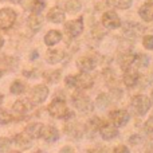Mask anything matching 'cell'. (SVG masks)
<instances>
[{
    "label": "cell",
    "instance_id": "cell-1",
    "mask_svg": "<svg viewBox=\"0 0 153 153\" xmlns=\"http://www.w3.org/2000/svg\"><path fill=\"white\" fill-rule=\"evenodd\" d=\"M47 110H48V113H50L51 117L58 118V120L70 118V116H71V111H70V109L67 108L66 102H65L63 100H59V98L54 100L53 102L48 105Z\"/></svg>",
    "mask_w": 153,
    "mask_h": 153
},
{
    "label": "cell",
    "instance_id": "cell-2",
    "mask_svg": "<svg viewBox=\"0 0 153 153\" xmlns=\"http://www.w3.org/2000/svg\"><path fill=\"white\" fill-rule=\"evenodd\" d=\"M132 106L138 116H145L152 106V101L146 95L138 94L132 100Z\"/></svg>",
    "mask_w": 153,
    "mask_h": 153
},
{
    "label": "cell",
    "instance_id": "cell-3",
    "mask_svg": "<svg viewBox=\"0 0 153 153\" xmlns=\"http://www.w3.org/2000/svg\"><path fill=\"white\" fill-rule=\"evenodd\" d=\"M16 20V12L12 8L0 10V30H10Z\"/></svg>",
    "mask_w": 153,
    "mask_h": 153
},
{
    "label": "cell",
    "instance_id": "cell-4",
    "mask_svg": "<svg viewBox=\"0 0 153 153\" xmlns=\"http://www.w3.org/2000/svg\"><path fill=\"white\" fill-rule=\"evenodd\" d=\"M48 97V87L46 85H36L30 93V101L35 105L43 103Z\"/></svg>",
    "mask_w": 153,
    "mask_h": 153
},
{
    "label": "cell",
    "instance_id": "cell-5",
    "mask_svg": "<svg viewBox=\"0 0 153 153\" xmlns=\"http://www.w3.org/2000/svg\"><path fill=\"white\" fill-rule=\"evenodd\" d=\"M109 120H110V122L114 125V126L122 128L129 122L130 116L126 110H124V109H118V110L110 111V114H109Z\"/></svg>",
    "mask_w": 153,
    "mask_h": 153
},
{
    "label": "cell",
    "instance_id": "cell-6",
    "mask_svg": "<svg viewBox=\"0 0 153 153\" xmlns=\"http://www.w3.org/2000/svg\"><path fill=\"white\" fill-rule=\"evenodd\" d=\"M65 31L71 38L79 36L82 34V31H83V19L79 18L75 19V20H70L69 23L65 24Z\"/></svg>",
    "mask_w": 153,
    "mask_h": 153
},
{
    "label": "cell",
    "instance_id": "cell-7",
    "mask_svg": "<svg viewBox=\"0 0 153 153\" xmlns=\"http://www.w3.org/2000/svg\"><path fill=\"white\" fill-rule=\"evenodd\" d=\"M102 24L108 30H116L121 26V19L113 11H108L102 15Z\"/></svg>",
    "mask_w": 153,
    "mask_h": 153
},
{
    "label": "cell",
    "instance_id": "cell-8",
    "mask_svg": "<svg viewBox=\"0 0 153 153\" xmlns=\"http://www.w3.org/2000/svg\"><path fill=\"white\" fill-rule=\"evenodd\" d=\"M73 103L79 111H89L91 109V101L82 93H75L73 95Z\"/></svg>",
    "mask_w": 153,
    "mask_h": 153
},
{
    "label": "cell",
    "instance_id": "cell-9",
    "mask_svg": "<svg viewBox=\"0 0 153 153\" xmlns=\"http://www.w3.org/2000/svg\"><path fill=\"white\" fill-rule=\"evenodd\" d=\"M100 134H101V137L103 138V140H106V141H109V140H113V138H116L117 136H118V128L117 126H114L113 124H103L102 122V125L100 126Z\"/></svg>",
    "mask_w": 153,
    "mask_h": 153
},
{
    "label": "cell",
    "instance_id": "cell-10",
    "mask_svg": "<svg viewBox=\"0 0 153 153\" xmlns=\"http://www.w3.org/2000/svg\"><path fill=\"white\" fill-rule=\"evenodd\" d=\"M40 137H42L45 141H47V143H55V141H58V138H59V132L55 126H53V125H46V126H43V129H42Z\"/></svg>",
    "mask_w": 153,
    "mask_h": 153
},
{
    "label": "cell",
    "instance_id": "cell-11",
    "mask_svg": "<svg viewBox=\"0 0 153 153\" xmlns=\"http://www.w3.org/2000/svg\"><path fill=\"white\" fill-rule=\"evenodd\" d=\"M76 66H78V69L81 70L82 73H90L95 69V62H94V59L90 58V56H82V58L78 59Z\"/></svg>",
    "mask_w": 153,
    "mask_h": 153
},
{
    "label": "cell",
    "instance_id": "cell-12",
    "mask_svg": "<svg viewBox=\"0 0 153 153\" xmlns=\"http://www.w3.org/2000/svg\"><path fill=\"white\" fill-rule=\"evenodd\" d=\"M138 78H140V74L136 70L128 69V70H125V74L122 79H124V83L126 87H134L138 82Z\"/></svg>",
    "mask_w": 153,
    "mask_h": 153
},
{
    "label": "cell",
    "instance_id": "cell-13",
    "mask_svg": "<svg viewBox=\"0 0 153 153\" xmlns=\"http://www.w3.org/2000/svg\"><path fill=\"white\" fill-rule=\"evenodd\" d=\"M65 18H66V15H65V12L59 7L51 8L50 12L47 13V20L51 22V23H55V24L62 23V22L65 20Z\"/></svg>",
    "mask_w": 153,
    "mask_h": 153
},
{
    "label": "cell",
    "instance_id": "cell-14",
    "mask_svg": "<svg viewBox=\"0 0 153 153\" xmlns=\"http://www.w3.org/2000/svg\"><path fill=\"white\" fill-rule=\"evenodd\" d=\"M75 81H76L75 87H79V89H90L93 86V83H94L93 78L87 73H82V74L76 75Z\"/></svg>",
    "mask_w": 153,
    "mask_h": 153
},
{
    "label": "cell",
    "instance_id": "cell-15",
    "mask_svg": "<svg viewBox=\"0 0 153 153\" xmlns=\"http://www.w3.org/2000/svg\"><path fill=\"white\" fill-rule=\"evenodd\" d=\"M61 40H62V34L58 30H51V31H48L47 34L45 35V43L48 47L55 46L56 43H59Z\"/></svg>",
    "mask_w": 153,
    "mask_h": 153
},
{
    "label": "cell",
    "instance_id": "cell-16",
    "mask_svg": "<svg viewBox=\"0 0 153 153\" xmlns=\"http://www.w3.org/2000/svg\"><path fill=\"white\" fill-rule=\"evenodd\" d=\"M27 26L32 31H39L43 26V18L40 16V13H32L27 19Z\"/></svg>",
    "mask_w": 153,
    "mask_h": 153
},
{
    "label": "cell",
    "instance_id": "cell-17",
    "mask_svg": "<svg viewBox=\"0 0 153 153\" xmlns=\"http://www.w3.org/2000/svg\"><path fill=\"white\" fill-rule=\"evenodd\" d=\"M43 126H45V125L40 124V122H34V124L27 125L24 133H26V134H28L31 138H40Z\"/></svg>",
    "mask_w": 153,
    "mask_h": 153
},
{
    "label": "cell",
    "instance_id": "cell-18",
    "mask_svg": "<svg viewBox=\"0 0 153 153\" xmlns=\"http://www.w3.org/2000/svg\"><path fill=\"white\" fill-rule=\"evenodd\" d=\"M31 140L32 138L30 137L28 134H26V133H20V134L15 136L13 143H15V145L20 149H28L30 146H31Z\"/></svg>",
    "mask_w": 153,
    "mask_h": 153
},
{
    "label": "cell",
    "instance_id": "cell-19",
    "mask_svg": "<svg viewBox=\"0 0 153 153\" xmlns=\"http://www.w3.org/2000/svg\"><path fill=\"white\" fill-rule=\"evenodd\" d=\"M138 15L144 22L153 20V3H145L143 7L138 10Z\"/></svg>",
    "mask_w": 153,
    "mask_h": 153
},
{
    "label": "cell",
    "instance_id": "cell-20",
    "mask_svg": "<svg viewBox=\"0 0 153 153\" xmlns=\"http://www.w3.org/2000/svg\"><path fill=\"white\" fill-rule=\"evenodd\" d=\"M63 58H65V53L62 50H48L47 54H46V61L51 65L58 63Z\"/></svg>",
    "mask_w": 153,
    "mask_h": 153
},
{
    "label": "cell",
    "instance_id": "cell-21",
    "mask_svg": "<svg viewBox=\"0 0 153 153\" xmlns=\"http://www.w3.org/2000/svg\"><path fill=\"white\" fill-rule=\"evenodd\" d=\"M31 101L30 100H19L13 103V111L19 114H24L31 109Z\"/></svg>",
    "mask_w": 153,
    "mask_h": 153
},
{
    "label": "cell",
    "instance_id": "cell-22",
    "mask_svg": "<svg viewBox=\"0 0 153 153\" xmlns=\"http://www.w3.org/2000/svg\"><path fill=\"white\" fill-rule=\"evenodd\" d=\"M134 59H136L134 54H124L122 58L120 59V65H121V67L124 70H128V69H130V66H132L133 63H134Z\"/></svg>",
    "mask_w": 153,
    "mask_h": 153
},
{
    "label": "cell",
    "instance_id": "cell-23",
    "mask_svg": "<svg viewBox=\"0 0 153 153\" xmlns=\"http://www.w3.org/2000/svg\"><path fill=\"white\" fill-rule=\"evenodd\" d=\"M82 8V4L79 0H69L66 3V11L69 13H76Z\"/></svg>",
    "mask_w": 153,
    "mask_h": 153
},
{
    "label": "cell",
    "instance_id": "cell-24",
    "mask_svg": "<svg viewBox=\"0 0 153 153\" xmlns=\"http://www.w3.org/2000/svg\"><path fill=\"white\" fill-rule=\"evenodd\" d=\"M10 91L15 95H19V94H23L26 91V85L20 81H15L10 87Z\"/></svg>",
    "mask_w": 153,
    "mask_h": 153
},
{
    "label": "cell",
    "instance_id": "cell-25",
    "mask_svg": "<svg viewBox=\"0 0 153 153\" xmlns=\"http://www.w3.org/2000/svg\"><path fill=\"white\" fill-rule=\"evenodd\" d=\"M133 0H109V4L120 10H128L132 5Z\"/></svg>",
    "mask_w": 153,
    "mask_h": 153
},
{
    "label": "cell",
    "instance_id": "cell-26",
    "mask_svg": "<svg viewBox=\"0 0 153 153\" xmlns=\"http://www.w3.org/2000/svg\"><path fill=\"white\" fill-rule=\"evenodd\" d=\"M46 7V1L45 0H34V3H32L31 5V12L32 13H40L43 10H45Z\"/></svg>",
    "mask_w": 153,
    "mask_h": 153
},
{
    "label": "cell",
    "instance_id": "cell-27",
    "mask_svg": "<svg viewBox=\"0 0 153 153\" xmlns=\"http://www.w3.org/2000/svg\"><path fill=\"white\" fill-rule=\"evenodd\" d=\"M45 78L47 79L48 82H51V83H55V82L59 81V78H61V71L59 70H54V71H48L45 74Z\"/></svg>",
    "mask_w": 153,
    "mask_h": 153
},
{
    "label": "cell",
    "instance_id": "cell-28",
    "mask_svg": "<svg viewBox=\"0 0 153 153\" xmlns=\"http://www.w3.org/2000/svg\"><path fill=\"white\" fill-rule=\"evenodd\" d=\"M12 141L7 137H0V152H7L11 149Z\"/></svg>",
    "mask_w": 153,
    "mask_h": 153
},
{
    "label": "cell",
    "instance_id": "cell-29",
    "mask_svg": "<svg viewBox=\"0 0 153 153\" xmlns=\"http://www.w3.org/2000/svg\"><path fill=\"white\" fill-rule=\"evenodd\" d=\"M11 122V114L7 110L0 109V125H7Z\"/></svg>",
    "mask_w": 153,
    "mask_h": 153
},
{
    "label": "cell",
    "instance_id": "cell-30",
    "mask_svg": "<svg viewBox=\"0 0 153 153\" xmlns=\"http://www.w3.org/2000/svg\"><path fill=\"white\" fill-rule=\"evenodd\" d=\"M134 63H137V66H140V67H145V66H148L149 59L146 55H137L134 59Z\"/></svg>",
    "mask_w": 153,
    "mask_h": 153
},
{
    "label": "cell",
    "instance_id": "cell-31",
    "mask_svg": "<svg viewBox=\"0 0 153 153\" xmlns=\"http://www.w3.org/2000/svg\"><path fill=\"white\" fill-rule=\"evenodd\" d=\"M143 45L146 50H153V35H145L143 38Z\"/></svg>",
    "mask_w": 153,
    "mask_h": 153
},
{
    "label": "cell",
    "instance_id": "cell-32",
    "mask_svg": "<svg viewBox=\"0 0 153 153\" xmlns=\"http://www.w3.org/2000/svg\"><path fill=\"white\" fill-rule=\"evenodd\" d=\"M101 125H102V121L100 118H97V117H94V118H91L89 121V126L91 128V130H100Z\"/></svg>",
    "mask_w": 153,
    "mask_h": 153
},
{
    "label": "cell",
    "instance_id": "cell-33",
    "mask_svg": "<svg viewBox=\"0 0 153 153\" xmlns=\"http://www.w3.org/2000/svg\"><path fill=\"white\" fill-rule=\"evenodd\" d=\"M108 102H109V98H108V95L106 94H101L100 97H98V100H97V103L101 106V108H105V106L108 105Z\"/></svg>",
    "mask_w": 153,
    "mask_h": 153
},
{
    "label": "cell",
    "instance_id": "cell-34",
    "mask_svg": "<svg viewBox=\"0 0 153 153\" xmlns=\"http://www.w3.org/2000/svg\"><path fill=\"white\" fill-rule=\"evenodd\" d=\"M65 83H66L67 87H75V83H76L75 75H69V76H66V79H65Z\"/></svg>",
    "mask_w": 153,
    "mask_h": 153
},
{
    "label": "cell",
    "instance_id": "cell-35",
    "mask_svg": "<svg viewBox=\"0 0 153 153\" xmlns=\"http://www.w3.org/2000/svg\"><path fill=\"white\" fill-rule=\"evenodd\" d=\"M113 153H130V149L126 145H117L114 148Z\"/></svg>",
    "mask_w": 153,
    "mask_h": 153
},
{
    "label": "cell",
    "instance_id": "cell-36",
    "mask_svg": "<svg viewBox=\"0 0 153 153\" xmlns=\"http://www.w3.org/2000/svg\"><path fill=\"white\" fill-rule=\"evenodd\" d=\"M145 128L149 130V132H153V114L149 117V120L145 122Z\"/></svg>",
    "mask_w": 153,
    "mask_h": 153
},
{
    "label": "cell",
    "instance_id": "cell-37",
    "mask_svg": "<svg viewBox=\"0 0 153 153\" xmlns=\"http://www.w3.org/2000/svg\"><path fill=\"white\" fill-rule=\"evenodd\" d=\"M59 153H74V151H73L71 146H63V148L59 151Z\"/></svg>",
    "mask_w": 153,
    "mask_h": 153
},
{
    "label": "cell",
    "instance_id": "cell-38",
    "mask_svg": "<svg viewBox=\"0 0 153 153\" xmlns=\"http://www.w3.org/2000/svg\"><path fill=\"white\" fill-rule=\"evenodd\" d=\"M3 46H4V38H3L1 35H0V48H1Z\"/></svg>",
    "mask_w": 153,
    "mask_h": 153
},
{
    "label": "cell",
    "instance_id": "cell-39",
    "mask_svg": "<svg viewBox=\"0 0 153 153\" xmlns=\"http://www.w3.org/2000/svg\"><path fill=\"white\" fill-rule=\"evenodd\" d=\"M35 58H38V53H36V51H34V53H32V56H31V59H35Z\"/></svg>",
    "mask_w": 153,
    "mask_h": 153
},
{
    "label": "cell",
    "instance_id": "cell-40",
    "mask_svg": "<svg viewBox=\"0 0 153 153\" xmlns=\"http://www.w3.org/2000/svg\"><path fill=\"white\" fill-rule=\"evenodd\" d=\"M11 3H13V4H19V3L22 1V0H10Z\"/></svg>",
    "mask_w": 153,
    "mask_h": 153
},
{
    "label": "cell",
    "instance_id": "cell-41",
    "mask_svg": "<svg viewBox=\"0 0 153 153\" xmlns=\"http://www.w3.org/2000/svg\"><path fill=\"white\" fill-rule=\"evenodd\" d=\"M3 101H4V97H3V94H0V105L3 103Z\"/></svg>",
    "mask_w": 153,
    "mask_h": 153
},
{
    "label": "cell",
    "instance_id": "cell-42",
    "mask_svg": "<svg viewBox=\"0 0 153 153\" xmlns=\"http://www.w3.org/2000/svg\"><path fill=\"white\" fill-rule=\"evenodd\" d=\"M151 101H152V102H153V90H152V91H151Z\"/></svg>",
    "mask_w": 153,
    "mask_h": 153
},
{
    "label": "cell",
    "instance_id": "cell-43",
    "mask_svg": "<svg viewBox=\"0 0 153 153\" xmlns=\"http://www.w3.org/2000/svg\"><path fill=\"white\" fill-rule=\"evenodd\" d=\"M3 74H4V73H3V70H0V79H1V76H3Z\"/></svg>",
    "mask_w": 153,
    "mask_h": 153
},
{
    "label": "cell",
    "instance_id": "cell-44",
    "mask_svg": "<svg viewBox=\"0 0 153 153\" xmlns=\"http://www.w3.org/2000/svg\"><path fill=\"white\" fill-rule=\"evenodd\" d=\"M10 153H22V152H19V151H11Z\"/></svg>",
    "mask_w": 153,
    "mask_h": 153
},
{
    "label": "cell",
    "instance_id": "cell-45",
    "mask_svg": "<svg viewBox=\"0 0 153 153\" xmlns=\"http://www.w3.org/2000/svg\"><path fill=\"white\" fill-rule=\"evenodd\" d=\"M36 153H43V152H36Z\"/></svg>",
    "mask_w": 153,
    "mask_h": 153
},
{
    "label": "cell",
    "instance_id": "cell-46",
    "mask_svg": "<svg viewBox=\"0 0 153 153\" xmlns=\"http://www.w3.org/2000/svg\"><path fill=\"white\" fill-rule=\"evenodd\" d=\"M0 1H4V0H0Z\"/></svg>",
    "mask_w": 153,
    "mask_h": 153
}]
</instances>
